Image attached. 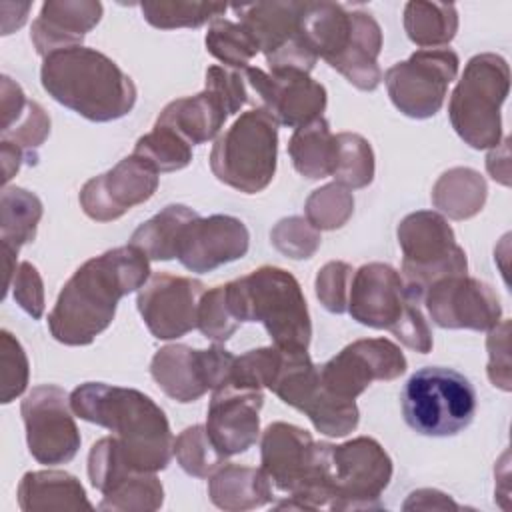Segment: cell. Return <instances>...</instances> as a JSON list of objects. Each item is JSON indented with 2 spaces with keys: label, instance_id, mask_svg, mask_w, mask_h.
<instances>
[{
  "label": "cell",
  "instance_id": "1",
  "mask_svg": "<svg viewBox=\"0 0 512 512\" xmlns=\"http://www.w3.org/2000/svg\"><path fill=\"white\" fill-rule=\"evenodd\" d=\"M148 256L132 246H118L86 260L62 286L48 314V330L66 346H88L114 320L118 302L140 290L150 274Z\"/></svg>",
  "mask_w": 512,
  "mask_h": 512
},
{
  "label": "cell",
  "instance_id": "2",
  "mask_svg": "<svg viewBox=\"0 0 512 512\" xmlns=\"http://www.w3.org/2000/svg\"><path fill=\"white\" fill-rule=\"evenodd\" d=\"M74 414L114 432L128 460L144 472L164 470L174 456V436L164 410L136 388L84 382L70 392Z\"/></svg>",
  "mask_w": 512,
  "mask_h": 512
},
{
  "label": "cell",
  "instance_id": "3",
  "mask_svg": "<svg viewBox=\"0 0 512 512\" xmlns=\"http://www.w3.org/2000/svg\"><path fill=\"white\" fill-rule=\"evenodd\" d=\"M42 88L58 104L90 122H112L132 112L136 84L106 54L74 46L52 52L40 66Z\"/></svg>",
  "mask_w": 512,
  "mask_h": 512
},
{
  "label": "cell",
  "instance_id": "4",
  "mask_svg": "<svg viewBox=\"0 0 512 512\" xmlns=\"http://www.w3.org/2000/svg\"><path fill=\"white\" fill-rule=\"evenodd\" d=\"M300 32L316 58L326 60L358 90L372 92L382 82V28L372 14L338 2L304 0Z\"/></svg>",
  "mask_w": 512,
  "mask_h": 512
},
{
  "label": "cell",
  "instance_id": "5",
  "mask_svg": "<svg viewBox=\"0 0 512 512\" xmlns=\"http://www.w3.org/2000/svg\"><path fill=\"white\" fill-rule=\"evenodd\" d=\"M238 322H262L272 344L284 350H308L312 322L298 280L284 268L260 266L224 284Z\"/></svg>",
  "mask_w": 512,
  "mask_h": 512
},
{
  "label": "cell",
  "instance_id": "6",
  "mask_svg": "<svg viewBox=\"0 0 512 512\" xmlns=\"http://www.w3.org/2000/svg\"><path fill=\"white\" fill-rule=\"evenodd\" d=\"M326 450L328 442H314L310 432L300 426L288 422L266 426L260 440V468L274 488L290 496L276 504L278 510L328 508Z\"/></svg>",
  "mask_w": 512,
  "mask_h": 512
},
{
  "label": "cell",
  "instance_id": "7",
  "mask_svg": "<svg viewBox=\"0 0 512 512\" xmlns=\"http://www.w3.org/2000/svg\"><path fill=\"white\" fill-rule=\"evenodd\" d=\"M346 310L364 326L390 330L410 350L420 354L432 350V330L420 310V302L408 292L402 274L390 264L368 262L354 270Z\"/></svg>",
  "mask_w": 512,
  "mask_h": 512
},
{
  "label": "cell",
  "instance_id": "8",
  "mask_svg": "<svg viewBox=\"0 0 512 512\" xmlns=\"http://www.w3.org/2000/svg\"><path fill=\"white\" fill-rule=\"evenodd\" d=\"M510 92V66L494 52L472 56L450 94L448 116L456 134L474 150L502 140L500 108Z\"/></svg>",
  "mask_w": 512,
  "mask_h": 512
},
{
  "label": "cell",
  "instance_id": "9",
  "mask_svg": "<svg viewBox=\"0 0 512 512\" xmlns=\"http://www.w3.org/2000/svg\"><path fill=\"white\" fill-rule=\"evenodd\" d=\"M278 122L264 108L242 112L210 152V170L226 186L258 194L272 182L278 158Z\"/></svg>",
  "mask_w": 512,
  "mask_h": 512
},
{
  "label": "cell",
  "instance_id": "10",
  "mask_svg": "<svg viewBox=\"0 0 512 512\" xmlns=\"http://www.w3.org/2000/svg\"><path fill=\"white\" fill-rule=\"evenodd\" d=\"M404 422L420 436L446 438L468 428L476 414V390L470 380L444 366H424L400 394Z\"/></svg>",
  "mask_w": 512,
  "mask_h": 512
},
{
  "label": "cell",
  "instance_id": "11",
  "mask_svg": "<svg viewBox=\"0 0 512 512\" xmlns=\"http://www.w3.org/2000/svg\"><path fill=\"white\" fill-rule=\"evenodd\" d=\"M396 236L402 248L404 284L420 304L432 282L468 272L466 252L440 212L416 210L404 216Z\"/></svg>",
  "mask_w": 512,
  "mask_h": 512
},
{
  "label": "cell",
  "instance_id": "12",
  "mask_svg": "<svg viewBox=\"0 0 512 512\" xmlns=\"http://www.w3.org/2000/svg\"><path fill=\"white\" fill-rule=\"evenodd\" d=\"M392 480V460L382 444L358 436L330 444L326 452V486L330 510L380 508V494Z\"/></svg>",
  "mask_w": 512,
  "mask_h": 512
},
{
  "label": "cell",
  "instance_id": "13",
  "mask_svg": "<svg viewBox=\"0 0 512 512\" xmlns=\"http://www.w3.org/2000/svg\"><path fill=\"white\" fill-rule=\"evenodd\" d=\"M458 66L460 58L450 48H420L386 70L388 96L404 116L430 118L442 108Z\"/></svg>",
  "mask_w": 512,
  "mask_h": 512
},
{
  "label": "cell",
  "instance_id": "14",
  "mask_svg": "<svg viewBox=\"0 0 512 512\" xmlns=\"http://www.w3.org/2000/svg\"><path fill=\"white\" fill-rule=\"evenodd\" d=\"M300 0H274L232 6L238 22L248 28L264 52L270 72L302 70L310 74L316 54L300 32Z\"/></svg>",
  "mask_w": 512,
  "mask_h": 512
},
{
  "label": "cell",
  "instance_id": "15",
  "mask_svg": "<svg viewBox=\"0 0 512 512\" xmlns=\"http://www.w3.org/2000/svg\"><path fill=\"white\" fill-rule=\"evenodd\" d=\"M26 444L32 458L46 466L66 464L80 450V430L74 422L70 394L56 384L34 386L20 404Z\"/></svg>",
  "mask_w": 512,
  "mask_h": 512
},
{
  "label": "cell",
  "instance_id": "16",
  "mask_svg": "<svg viewBox=\"0 0 512 512\" xmlns=\"http://www.w3.org/2000/svg\"><path fill=\"white\" fill-rule=\"evenodd\" d=\"M236 356L214 344L196 350L186 344L162 346L150 362V374L160 390L176 402H196L208 390L228 386Z\"/></svg>",
  "mask_w": 512,
  "mask_h": 512
},
{
  "label": "cell",
  "instance_id": "17",
  "mask_svg": "<svg viewBox=\"0 0 512 512\" xmlns=\"http://www.w3.org/2000/svg\"><path fill=\"white\" fill-rule=\"evenodd\" d=\"M406 368L408 362L392 340L362 338L320 366V382L330 394L356 400L374 380H396Z\"/></svg>",
  "mask_w": 512,
  "mask_h": 512
},
{
  "label": "cell",
  "instance_id": "18",
  "mask_svg": "<svg viewBox=\"0 0 512 512\" xmlns=\"http://www.w3.org/2000/svg\"><path fill=\"white\" fill-rule=\"evenodd\" d=\"M204 282L190 276L156 272L138 290V312L158 340H174L198 326V306Z\"/></svg>",
  "mask_w": 512,
  "mask_h": 512
},
{
  "label": "cell",
  "instance_id": "19",
  "mask_svg": "<svg viewBox=\"0 0 512 512\" xmlns=\"http://www.w3.org/2000/svg\"><path fill=\"white\" fill-rule=\"evenodd\" d=\"M242 72L248 88L260 100V108L282 126L296 130L320 118L326 108V88L302 70L266 72L258 66H248Z\"/></svg>",
  "mask_w": 512,
  "mask_h": 512
},
{
  "label": "cell",
  "instance_id": "20",
  "mask_svg": "<svg viewBox=\"0 0 512 512\" xmlns=\"http://www.w3.org/2000/svg\"><path fill=\"white\" fill-rule=\"evenodd\" d=\"M422 302L430 320L440 328L490 330L502 320L494 288L468 274L446 276L428 286Z\"/></svg>",
  "mask_w": 512,
  "mask_h": 512
},
{
  "label": "cell",
  "instance_id": "21",
  "mask_svg": "<svg viewBox=\"0 0 512 512\" xmlns=\"http://www.w3.org/2000/svg\"><path fill=\"white\" fill-rule=\"evenodd\" d=\"M158 188V172L140 156L122 158L108 172L94 176L80 188L84 214L96 222H112L130 208L150 200Z\"/></svg>",
  "mask_w": 512,
  "mask_h": 512
},
{
  "label": "cell",
  "instance_id": "22",
  "mask_svg": "<svg viewBox=\"0 0 512 512\" xmlns=\"http://www.w3.org/2000/svg\"><path fill=\"white\" fill-rule=\"evenodd\" d=\"M250 246L246 224L228 214L192 218L178 240L176 260L190 272H212L218 266L240 260Z\"/></svg>",
  "mask_w": 512,
  "mask_h": 512
},
{
  "label": "cell",
  "instance_id": "23",
  "mask_svg": "<svg viewBox=\"0 0 512 512\" xmlns=\"http://www.w3.org/2000/svg\"><path fill=\"white\" fill-rule=\"evenodd\" d=\"M262 406V390L236 388L230 384L212 390L204 424L212 444L224 456L246 452L258 440Z\"/></svg>",
  "mask_w": 512,
  "mask_h": 512
},
{
  "label": "cell",
  "instance_id": "24",
  "mask_svg": "<svg viewBox=\"0 0 512 512\" xmlns=\"http://www.w3.org/2000/svg\"><path fill=\"white\" fill-rule=\"evenodd\" d=\"M102 4L96 0H50L32 22L30 40L46 58L52 52L82 46L84 36L100 22Z\"/></svg>",
  "mask_w": 512,
  "mask_h": 512
},
{
  "label": "cell",
  "instance_id": "25",
  "mask_svg": "<svg viewBox=\"0 0 512 512\" xmlns=\"http://www.w3.org/2000/svg\"><path fill=\"white\" fill-rule=\"evenodd\" d=\"M0 102H2V128L0 140L18 146L28 164H36L38 148L50 134V116L46 110L28 100L18 82L10 76H2L0 82Z\"/></svg>",
  "mask_w": 512,
  "mask_h": 512
},
{
  "label": "cell",
  "instance_id": "26",
  "mask_svg": "<svg viewBox=\"0 0 512 512\" xmlns=\"http://www.w3.org/2000/svg\"><path fill=\"white\" fill-rule=\"evenodd\" d=\"M228 110L224 102L210 90H202L194 96H184L168 102L156 118V124L172 128L188 144H204L218 136Z\"/></svg>",
  "mask_w": 512,
  "mask_h": 512
},
{
  "label": "cell",
  "instance_id": "27",
  "mask_svg": "<svg viewBox=\"0 0 512 512\" xmlns=\"http://www.w3.org/2000/svg\"><path fill=\"white\" fill-rule=\"evenodd\" d=\"M16 496L24 512L92 508L80 480L64 470L26 472L18 484Z\"/></svg>",
  "mask_w": 512,
  "mask_h": 512
},
{
  "label": "cell",
  "instance_id": "28",
  "mask_svg": "<svg viewBox=\"0 0 512 512\" xmlns=\"http://www.w3.org/2000/svg\"><path fill=\"white\" fill-rule=\"evenodd\" d=\"M208 496L220 510L242 512L270 504L274 490L262 468L224 464L210 476Z\"/></svg>",
  "mask_w": 512,
  "mask_h": 512
},
{
  "label": "cell",
  "instance_id": "29",
  "mask_svg": "<svg viewBox=\"0 0 512 512\" xmlns=\"http://www.w3.org/2000/svg\"><path fill=\"white\" fill-rule=\"evenodd\" d=\"M288 154L298 174L308 180H320L334 174L336 168V134L326 118H316L300 128L288 140Z\"/></svg>",
  "mask_w": 512,
  "mask_h": 512
},
{
  "label": "cell",
  "instance_id": "30",
  "mask_svg": "<svg viewBox=\"0 0 512 512\" xmlns=\"http://www.w3.org/2000/svg\"><path fill=\"white\" fill-rule=\"evenodd\" d=\"M488 196V186L480 172L456 166L446 170L432 186V204L452 220L476 216Z\"/></svg>",
  "mask_w": 512,
  "mask_h": 512
},
{
  "label": "cell",
  "instance_id": "31",
  "mask_svg": "<svg viewBox=\"0 0 512 512\" xmlns=\"http://www.w3.org/2000/svg\"><path fill=\"white\" fill-rule=\"evenodd\" d=\"M406 36L420 48H440L454 40L458 32V10L446 2L412 0L404 4Z\"/></svg>",
  "mask_w": 512,
  "mask_h": 512
},
{
  "label": "cell",
  "instance_id": "32",
  "mask_svg": "<svg viewBox=\"0 0 512 512\" xmlns=\"http://www.w3.org/2000/svg\"><path fill=\"white\" fill-rule=\"evenodd\" d=\"M196 216L198 212L190 206L168 204L132 232L130 244L140 248L148 260H172L176 258V246L184 226Z\"/></svg>",
  "mask_w": 512,
  "mask_h": 512
},
{
  "label": "cell",
  "instance_id": "33",
  "mask_svg": "<svg viewBox=\"0 0 512 512\" xmlns=\"http://www.w3.org/2000/svg\"><path fill=\"white\" fill-rule=\"evenodd\" d=\"M44 214L40 198L20 186H4L0 196V240L2 246L20 250L36 238Z\"/></svg>",
  "mask_w": 512,
  "mask_h": 512
},
{
  "label": "cell",
  "instance_id": "34",
  "mask_svg": "<svg viewBox=\"0 0 512 512\" xmlns=\"http://www.w3.org/2000/svg\"><path fill=\"white\" fill-rule=\"evenodd\" d=\"M164 502V488L154 472L130 470L106 492H102L100 510L112 512H152Z\"/></svg>",
  "mask_w": 512,
  "mask_h": 512
},
{
  "label": "cell",
  "instance_id": "35",
  "mask_svg": "<svg viewBox=\"0 0 512 512\" xmlns=\"http://www.w3.org/2000/svg\"><path fill=\"white\" fill-rule=\"evenodd\" d=\"M204 44L216 60L234 70H246L250 60L260 52L258 42L248 32V28L224 16L210 22Z\"/></svg>",
  "mask_w": 512,
  "mask_h": 512
},
{
  "label": "cell",
  "instance_id": "36",
  "mask_svg": "<svg viewBox=\"0 0 512 512\" xmlns=\"http://www.w3.org/2000/svg\"><path fill=\"white\" fill-rule=\"evenodd\" d=\"M144 20L160 30L174 28H198L226 12V4L218 2H184V0H160L140 4Z\"/></svg>",
  "mask_w": 512,
  "mask_h": 512
},
{
  "label": "cell",
  "instance_id": "37",
  "mask_svg": "<svg viewBox=\"0 0 512 512\" xmlns=\"http://www.w3.org/2000/svg\"><path fill=\"white\" fill-rule=\"evenodd\" d=\"M132 154L148 162L158 174L176 172L192 162V144H188L172 128L154 124L148 134L136 140Z\"/></svg>",
  "mask_w": 512,
  "mask_h": 512
},
{
  "label": "cell",
  "instance_id": "38",
  "mask_svg": "<svg viewBox=\"0 0 512 512\" xmlns=\"http://www.w3.org/2000/svg\"><path fill=\"white\" fill-rule=\"evenodd\" d=\"M338 154L334 182L348 190L366 188L374 180V152L370 142L356 132L336 134Z\"/></svg>",
  "mask_w": 512,
  "mask_h": 512
},
{
  "label": "cell",
  "instance_id": "39",
  "mask_svg": "<svg viewBox=\"0 0 512 512\" xmlns=\"http://www.w3.org/2000/svg\"><path fill=\"white\" fill-rule=\"evenodd\" d=\"M174 456L180 468L194 478H210L226 456L212 444L206 426L194 424L184 428L174 440Z\"/></svg>",
  "mask_w": 512,
  "mask_h": 512
},
{
  "label": "cell",
  "instance_id": "40",
  "mask_svg": "<svg viewBox=\"0 0 512 512\" xmlns=\"http://www.w3.org/2000/svg\"><path fill=\"white\" fill-rule=\"evenodd\" d=\"M354 212V196L338 182L314 190L304 204L306 220L316 230L342 228Z\"/></svg>",
  "mask_w": 512,
  "mask_h": 512
},
{
  "label": "cell",
  "instance_id": "41",
  "mask_svg": "<svg viewBox=\"0 0 512 512\" xmlns=\"http://www.w3.org/2000/svg\"><path fill=\"white\" fill-rule=\"evenodd\" d=\"M280 362H282V348L274 344L248 350L246 354L236 356L228 384L236 388H252V390L270 388L280 368Z\"/></svg>",
  "mask_w": 512,
  "mask_h": 512
},
{
  "label": "cell",
  "instance_id": "42",
  "mask_svg": "<svg viewBox=\"0 0 512 512\" xmlns=\"http://www.w3.org/2000/svg\"><path fill=\"white\" fill-rule=\"evenodd\" d=\"M238 326H240V322L228 304L224 284L214 286L208 292H204L200 306H198V326L196 328L214 344H222L238 330Z\"/></svg>",
  "mask_w": 512,
  "mask_h": 512
},
{
  "label": "cell",
  "instance_id": "43",
  "mask_svg": "<svg viewBox=\"0 0 512 512\" xmlns=\"http://www.w3.org/2000/svg\"><path fill=\"white\" fill-rule=\"evenodd\" d=\"M30 362L22 344L8 332H0V402L10 404L28 388Z\"/></svg>",
  "mask_w": 512,
  "mask_h": 512
},
{
  "label": "cell",
  "instance_id": "44",
  "mask_svg": "<svg viewBox=\"0 0 512 512\" xmlns=\"http://www.w3.org/2000/svg\"><path fill=\"white\" fill-rule=\"evenodd\" d=\"M270 240L274 248L292 258V260H304L312 258L316 250L320 248V230H316L306 218L302 216H288L282 218L270 232Z\"/></svg>",
  "mask_w": 512,
  "mask_h": 512
},
{
  "label": "cell",
  "instance_id": "45",
  "mask_svg": "<svg viewBox=\"0 0 512 512\" xmlns=\"http://www.w3.org/2000/svg\"><path fill=\"white\" fill-rule=\"evenodd\" d=\"M354 268L348 262L332 260L326 262L314 280L316 296L320 304L332 312L342 314L348 308V292H350V280H352Z\"/></svg>",
  "mask_w": 512,
  "mask_h": 512
},
{
  "label": "cell",
  "instance_id": "46",
  "mask_svg": "<svg viewBox=\"0 0 512 512\" xmlns=\"http://www.w3.org/2000/svg\"><path fill=\"white\" fill-rule=\"evenodd\" d=\"M488 350V366L486 374L492 386L510 392L512 376H510V320H500L494 328L488 330L486 338Z\"/></svg>",
  "mask_w": 512,
  "mask_h": 512
},
{
  "label": "cell",
  "instance_id": "47",
  "mask_svg": "<svg viewBox=\"0 0 512 512\" xmlns=\"http://www.w3.org/2000/svg\"><path fill=\"white\" fill-rule=\"evenodd\" d=\"M204 88L214 92L226 106L228 114H236L248 102V84L242 70L226 66H208Z\"/></svg>",
  "mask_w": 512,
  "mask_h": 512
},
{
  "label": "cell",
  "instance_id": "48",
  "mask_svg": "<svg viewBox=\"0 0 512 512\" xmlns=\"http://www.w3.org/2000/svg\"><path fill=\"white\" fill-rule=\"evenodd\" d=\"M12 294L16 304L34 320H40L44 314V282L38 268L24 260L18 264L14 280H12Z\"/></svg>",
  "mask_w": 512,
  "mask_h": 512
},
{
  "label": "cell",
  "instance_id": "49",
  "mask_svg": "<svg viewBox=\"0 0 512 512\" xmlns=\"http://www.w3.org/2000/svg\"><path fill=\"white\" fill-rule=\"evenodd\" d=\"M404 510H458L460 506L444 492L436 488L414 490L402 506Z\"/></svg>",
  "mask_w": 512,
  "mask_h": 512
},
{
  "label": "cell",
  "instance_id": "50",
  "mask_svg": "<svg viewBox=\"0 0 512 512\" xmlns=\"http://www.w3.org/2000/svg\"><path fill=\"white\" fill-rule=\"evenodd\" d=\"M508 144L510 140L508 138H502L498 146L492 148V152L486 156V170L488 174L504 184V186H510V154H508Z\"/></svg>",
  "mask_w": 512,
  "mask_h": 512
},
{
  "label": "cell",
  "instance_id": "51",
  "mask_svg": "<svg viewBox=\"0 0 512 512\" xmlns=\"http://www.w3.org/2000/svg\"><path fill=\"white\" fill-rule=\"evenodd\" d=\"M0 160H2V182L8 184L14 178V174L20 170L22 160H26V156L18 146L0 140Z\"/></svg>",
  "mask_w": 512,
  "mask_h": 512
}]
</instances>
